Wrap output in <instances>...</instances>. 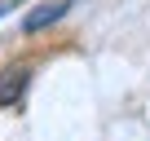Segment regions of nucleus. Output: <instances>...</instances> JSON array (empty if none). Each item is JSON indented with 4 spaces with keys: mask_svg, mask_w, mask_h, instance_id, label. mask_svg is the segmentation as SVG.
Returning a JSON list of instances; mask_svg holds the SVG:
<instances>
[{
    "mask_svg": "<svg viewBox=\"0 0 150 141\" xmlns=\"http://www.w3.org/2000/svg\"><path fill=\"white\" fill-rule=\"evenodd\" d=\"M66 9H71V0H53V5H40V9H31V13L22 18V31H27V35H35V31L53 27V22H57Z\"/></svg>",
    "mask_w": 150,
    "mask_h": 141,
    "instance_id": "2",
    "label": "nucleus"
},
{
    "mask_svg": "<svg viewBox=\"0 0 150 141\" xmlns=\"http://www.w3.org/2000/svg\"><path fill=\"white\" fill-rule=\"evenodd\" d=\"M27 84H31V66H27V62L0 70V106H18L22 93H27Z\"/></svg>",
    "mask_w": 150,
    "mask_h": 141,
    "instance_id": "1",
    "label": "nucleus"
},
{
    "mask_svg": "<svg viewBox=\"0 0 150 141\" xmlns=\"http://www.w3.org/2000/svg\"><path fill=\"white\" fill-rule=\"evenodd\" d=\"M5 9H9V0H0V13H5Z\"/></svg>",
    "mask_w": 150,
    "mask_h": 141,
    "instance_id": "3",
    "label": "nucleus"
}]
</instances>
